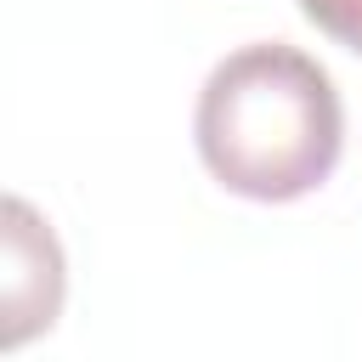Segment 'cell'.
Listing matches in <instances>:
<instances>
[{
	"mask_svg": "<svg viewBox=\"0 0 362 362\" xmlns=\"http://www.w3.org/2000/svg\"><path fill=\"white\" fill-rule=\"evenodd\" d=\"M192 141L226 192L255 204H294L334 175L345 147V107L311 51L288 40H255L209 68Z\"/></svg>",
	"mask_w": 362,
	"mask_h": 362,
	"instance_id": "6da1fadb",
	"label": "cell"
},
{
	"mask_svg": "<svg viewBox=\"0 0 362 362\" xmlns=\"http://www.w3.org/2000/svg\"><path fill=\"white\" fill-rule=\"evenodd\" d=\"M305 23H317L334 45L362 57V0H300Z\"/></svg>",
	"mask_w": 362,
	"mask_h": 362,
	"instance_id": "3957f363",
	"label": "cell"
},
{
	"mask_svg": "<svg viewBox=\"0 0 362 362\" xmlns=\"http://www.w3.org/2000/svg\"><path fill=\"white\" fill-rule=\"evenodd\" d=\"M62 311V249L28 198H6V351L45 334Z\"/></svg>",
	"mask_w": 362,
	"mask_h": 362,
	"instance_id": "7a4b0ae2",
	"label": "cell"
}]
</instances>
